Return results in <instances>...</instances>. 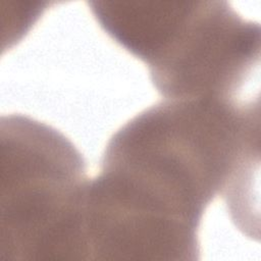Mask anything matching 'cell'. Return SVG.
Segmentation results:
<instances>
[{
  "label": "cell",
  "mask_w": 261,
  "mask_h": 261,
  "mask_svg": "<svg viewBox=\"0 0 261 261\" xmlns=\"http://www.w3.org/2000/svg\"><path fill=\"white\" fill-rule=\"evenodd\" d=\"M260 111L238 101L167 100L109 140L100 172L151 209L200 227L215 196L259 168Z\"/></svg>",
  "instance_id": "cell-1"
},
{
  "label": "cell",
  "mask_w": 261,
  "mask_h": 261,
  "mask_svg": "<svg viewBox=\"0 0 261 261\" xmlns=\"http://www.w3.org/2000/svg\"><path fill=\"white\" fill-rule=\"evenodd\" d=\"M1 258L86 260V161L56 128L1 117Z\"/></svg>",
  "instance_id": "cell-2"
},
{
  "label": "cell",
  "mask_w": 261,
  "mask_h": 261,
  "mask_svg": "<svg viewBox=\"0 0 261 261\" xmlns=\"http://www.w3.org/2000/svg\"><path fill=\"white\" fill-rule=\"evenodd\" d=\"M260 25L227 1L178 0L147 59L150 79L167 100L236 101L260 64Z\"/></svg>",
  "instance_id": "cell-3"
}]
</instances>
